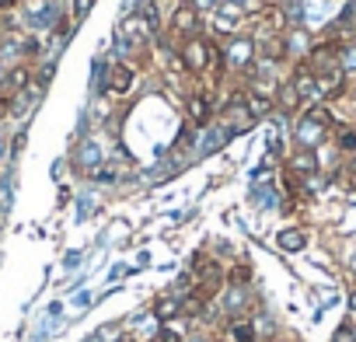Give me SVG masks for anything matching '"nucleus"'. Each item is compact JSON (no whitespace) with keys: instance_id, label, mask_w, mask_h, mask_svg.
Segmentation results:
<instances>
[{"instance_id":"obj_17","label":"nucleus","mask_w":356,"mask_h":342,"mask_svg":"<svg viewBox=\"0 0 356 342\" xmlns=\"http://www.w3.org/2000/svg\"><path fill=\"white\" fill-rule=\"evenodd\" d=\"M248 279H252V269L248 266H234L231 269V286H245Z\"/></svg>"},{"instance_id":"obj_22","label":"nucleus","mask_w":356,"mask_h":342,"mask_svg":"<svg viewBox=\"0 0 356 342\" xmlns=\"http://www.w3.org/2000/svg\"><path fill=\"white\" fill-rule=\"evenodd\" d=\"M349 171H353V175H356V154H353V161H349Z\"/></svg>"},{"instance_id":"obj_11","label":"nucleus","mask_w":356,"mask_h":342,"mask_svg":"<svg viewBox=\"0 0 356 342\" xmlns=\"http://www.w3.org/2000/svg\"><path fill=\"white\" fill-rule=\"evenodd\" d=\"M276 105L283 108V112H304V105H300V95H297V88H293V81H280V91H276Z\"/></svg>"},{"instance_id":"obj_3","label":"nucleus","mask_w":356,"mask_h":342,"mask_svg":"<svg viewBox=\"0 0 356 342\" xmlns=\"http://www.w3.org/2000/svg\"><path fill=\"white\" fill-rule=\"evenodd\" d=\"M171 35L178 39V42H186V39H193V35H200V8L196 4H182V8H175V15H171Z\"/></svg>"},{"instance_id":"obj_19","label":"nucleus","mask_w":356,"mask_h":342,"mask_svg":"<svg viewBox=\"0 0 356 342\" xmlns=\"http://www.w3.org/2000/svg\"><path fill=\"white\" fill-rule=\"evenodd\" d=\"M91 4H95V0H81V4L74 8V15H77V18H84V15L91 11Z\"/></svg>"},{"instance_id":"obj_18","label":"nucleus","mask_w":356,"mask_h":342,"mask_svg":"<svg viewBox=\"0 0 356 342\" xmlns=\"http://www.w3.org/2000/svg\"><path fill=\"white\" fill-rule=\"evenodd\" d=\"M154 342H186L182 335H178L175 328H168V325H161L157 328V335H154Z\"/></svg>"},{"instance_id":"obj_6","label":"nucleus","mask_w":356,"mask_h":342,"mask_svg":"<svg viewBox=\"0 0 356 342\" xmlns=\"http://www.w3.org/2000/svg\"><path fill=\"white\" fill-rule=\"evenodd\" d=\"M56 22H60L56 0H35V4H29V25L32 28H53Z\"/></svg>"},{"instance_id":"obj_20","label":"nucleus","mask_w":356,"mask_h":342,"mask_svg":"<svg viewBox=\"0 0 356 342\" xmlns=\"http://www.w3.org/2000/svg\"><path fill=\"white\" fill-rule=\"evenodd\" d=\"M11 4H15V0H0V11H8Z\"/></svg>"},{"instance_id":"obj_4","label":"nucleus","mask_w":356,"mask_h":342,"mask_svg":"<svg viewBox=\"0 0 356 342\" xmlns=\"http://www.w3.org/2000/svg\"><path fill=\"white\" fill-rule=\"evenodd\" d=\"M186 112H189V122H196V126H207V122L213 119L217 105H213L210 91L196 88V91H189V98H186Z\"/></svg>"},{"instance_id":"obj_5","label":"nucleus","mask_w":356,"mask_h":342,"mask_svg":"<svg viewBox=\"0 0 356 342\" xmlns=\"http://www.w3.org/2000/svg\"><path fill=\"white\" fill-rule=\"evenodd\" d=\"M133 84H136V70L129 67V63H115L112 70H108V77H105V88H108V95H129L133 91Z\"/></svg>"},{"instance_id":"obj_13","label":"nucleus","mask_w":356,"mask_h":342,"mask_svg":"<svg viewBox=\"0 0 356 342\" xmlns=\"http://www.w3.org/2000/svg\"><path fill=\"white\" fill-rule=\"evenodd\" d=\"M283 46H286V56H304L307 60V53H311V39L304 32H297V28L283 35Z\"/></svg>"},{"instance_id":"obj_15","label":"nucleus","mask_w":356,"mask_h":342,"mask_svg":"<svg viewBox=\"0 0 356 342\" xmlns=\"http://www.w3.org/2000/svg\"><path fill=\"white\" fill-rule=\"evenodd\" d=\"M276 245H280L283 252H300V248L307 245V234L297 231V227H290V231H283V234L276 238Z\"/></svg>"},{"instance_id":"obj_10","label":"nucleus","mask_w":356,"mask_h":342,"mask_svg":"<svg viewBox=\"0 0 356 342\" xmlns=\"http://www.w3.org/2000/svg\"><path fill=\"white\" fill-rule=\"evenodd\" d=\"M231 342H259V332H255V321L248 314H238L231 318Z\"/></svg>"},{"instance_id":"obj_14","label":"nucleus","mask_w":356,"mask_h":342,"mask_svg":"<svg viewBox=\"0 0 356 342\" xmlns=\"http://www.w3.org/2000/svg\"><path fill=\"white\" fill-rule=\"evenodd\" d=\"M98 161H102V150H98V143H81V150H77V164L84 168V171H98Z\"/></svg>"},{"instance_id":"obj_8","label":"nucleus","mask_w":356,"mask_h":342,"mask_svg":"<svg viewBox=\"0 0 356 342\" xmlns=\"http://www.w3.org/2000/svg\"><path fill=\"white\" fill-rule=\"evenodd\" d=\"M318 168H321V164H318L314 150H307V147H297V150L290 154V171H293V175H300V179H311Z\"/></svg>"},{"instance_id":"obj_12","label":"nucleus","mask_w":356,"mask_h":342,"mask_svg":"<svg viewBox=\"0 0 356 342\" xmlns=\"http://www.w3.org/2000/svg\"><path fill=\"white\" fill-rule=\"evenodd\" d=\"M273 105H276L273 98L255 95V91H248V88H245V108H248V115H252V119H266V115L273 112Z\"/></svg>"},{"instance_id":"obj_9","label":"nucleus","mask_w":356,"mask_h":342,"mask_svg":"<svg viewBox=\"0 0 356 342\" xmlns=\"http://www.w3.org/2000/svg\"><path fill=\"white\" fill-rule=\"evenodd\" d=\"M332 140H335V150L342 154H356V122H335L332 126Z\"/></svg>"},{"instance_id":"obj_1","label":"nucleus","mask_w":356,"mask_h":342,"mask_svg":"<svg viewBox=\"0 0 356 342\" xmlns=\"http://www.w3.org/2000/svg\"><path fill=\"white\" fill-rule=\"evenodd\" d=\"M178 56H182V63H186L189 77H203L213 63H224V53H220L210 39H203V35L186 39V42H182V49H178Z\"/></svg>"},{"instance_id":"obj_21","label":"nucleus","mask_w":356,"mask_h":342,"mask_svg":"<svg viewBox=\"0 0 356 342\" xmlns=\"http://www.w3.org/2000/svg\"><path fill=\"white\" fill-rule=\"evenodd\" d=\"M119 342H136V335H119Z\"/></svg>"},{"instance_id":"obj_16","label":"nucleus","mask_w":356,"mask_h":342,"mask_svg":"<svg viewBox=\"0 0 356 342\" xmlns=\"http://www.w3.org/2000/svg\"><path fill=\"white\" fill-rule=\"evenodd\" d=\"M332 342H356V325H353V321H342V325L335 328Z\"/></svg>"},{"instance_id":"obj_7","label":"nucleus","mask_w":356,"mask_h":342,"mask_svg":"<svg viewBox=\"0 0 356 342\" xmlns=\"http://www.w3.org/2000/svg\"><path fill=\"white\" fill-rule=\"evenodd\" d=\"M182 311H186V300L175 297V293H164V297L154 300V318H157L161 325H168V321H175V318H182Z\"/></svg>"},{"instance_id":"obj_2","label":"nucleus","mask_w":356,"mask_h":342,"mask_svg":"<svg viewBox=\"0 0 356 342\" xmlns=\"http://www.w3.org/2000/svg\"><path fill=\"white\" fill-rule=\"evenodd\" d=\"M220 53H224V67H227L231 74H245V70H252V67L259 63L255 35H231Z\"/></svg>"}]
</instances>
